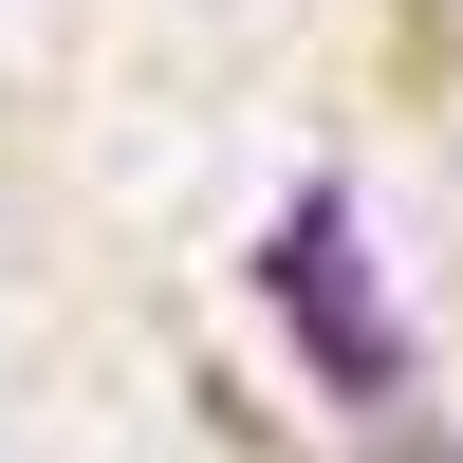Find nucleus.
<instances>
[{"mask_svg":"<svg viewBox=\"0 0 463 463\" xmlns=\"http://www.w3.org/2000/svg\"><path fill=\"white\" fill-rule=\"evenodd\" d=\"M260 297L297 316V353H316V390L353 408L390 463H463V427L427 408V371H408V316H390V279L353 260V204H297L279 222V260H260Z\"/></svg>","mask_w":463,"mask_h":463,"instance_id":"obj_1","label":"nucleus"}]
</instances>
